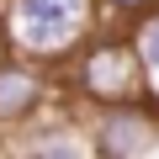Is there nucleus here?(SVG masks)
Segmentation results:
<instances>
[{
	"label": "nucleus",
	"instance_id": "f257e3e1",
	"mask_svg": "<svg viewBox=\"0 0 159 159\" xmlns=\"http://www.w3.org/2000/svg\"><path fill=\"white\" fill-rule=\"evenodd\" d=\"M96 0H6V32L16 53L32 58H69L96 32Z\"/></svg>",
	"mask_w": 159,
	"mask_h": 159
},
{
	"label": "nucleus",
	"instance_id": "f03ea898",
	"mask_svg": "<svg viewBox=\"0 0 159 159\" xmlns=\"http://www.w3.org/2000/svg\"><path fill=\"white\" fill-rule=\"evenodd\" d=\"M69 58H74V85L90 106L96 101H127V96L148 90V69L138 64L133 37H96L90 32Z\"/></svg>",
	"mask_w": 159,
	"mask_h": 159
},
{
	"label": "nucleus",
	"instance_id": "7ed1b4c3",
	"mask_svg": "<svg viewBox=\"0 0 159 159\" xmlns=\"http://www.w3.org/2000/svg\"><path fill=\"white\" fill-rule=\"evenodd\" d=\"M85 138H90V154H101V159L154 154L159 148V101L148 90L127 96V101H96L85 111Z\"/></svg>",
	"mask_w": 159,
	"mask_h": 159
},
{
	"label": "nucleus",
	"instance_id": "20e7f679",
	"mask_svg": "<svg viewBox=\"0 0 159 159\" xmlns=\"http://www.w3.org/2000/svg\"><path fill=\"white\" fill-rule=\"evenodd\" d=\"M53 74L43 58L32 53H11L0 58V127H21L32 117H43L53 106Z\"/></svg>",
	"mask_w": 159,
	"mask_h": 159
},
{
	"label": "nucleus",
	"instance_id": "39448f33",
	"mask_svg": "<svg viewBox=\"0 0 159 159\" xmlns=\"http://www.w3.org/2000/svg\"><path fill=\"white\" fill-rule=\"evenodd\" d=\"M11 154H32V159H85L90 154V138H85V122H74L64 111H43L21 127H11Z\"/></svg>",
	"mask_w": 159,
	"mask_h": 159
},
{
	"label": "nucleus",
	"instance_id": "423d86ee",
	"mask_svg": "<svg viewBox=\"0 0 159 159\" xmlns=\"http://www.w3.org/2000/svg\"><path fill=\"white\" fill-rule=\"evenodd\" d=\"M127 37H133V53H138V64H143V69H148V80H154V74H159V6H148Z\"/></svg>",
	"mask_w": 159,
	"mask_h": 159
},
{
	"label": "nucleus",
	"instance_id": "0eeeda50",
	"mask_svg": "<svg viewBox=\"0 0 159 159\" xmlns=\"http://www.w3.org/2000/svg\"><path fill=\"white\" fill-rule=\"evenodd\" d=\"M148 6H159V0H96V11H117V16H143Z\"/></svg>",
	"mask_w": 159,
	"mask_h": 159
}]
</instances>
